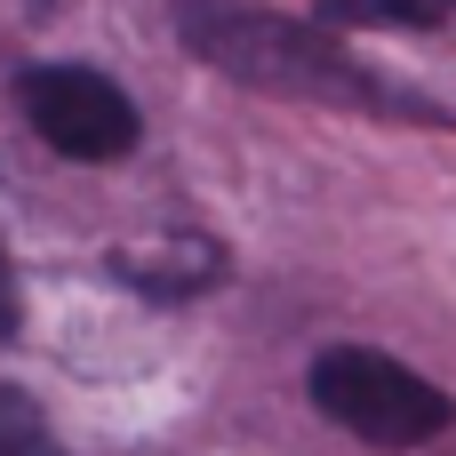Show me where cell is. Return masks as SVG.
Masks as SVG:
<instances>
[{"label": "cell", "mask_w": 456, "mask_h": 456, "mask_svg": "<svg viewBox=\"0 0 456 456\" xmlns=\"http://www.w3.org/2000/svg\"><path fill=\"white\" fill-rule=\"evenodd\" d=\"M104 273L136 297H160V305H184V297H208L224 281V248L216 240H152V248H112Z\"/></svg>", "instance_id": "277c9868"}, {"label": "cell", "mask_w": 456, "mask_h": 456, "mask_svg": "<svg viewBox=\"0 0 456 456\" xmlns=\"http://www.w3.org/2000/svg\"><path fill=\"white\" fill-rule=\"evenodd\" d=\"M16 337V273H8V248H0V345Z\"/></svg>", "instance_id": "52a82bcc"}, {"label": "cell", "mask_w": 456, "mask_h": 456, "mask_svg": "<svg viewBox=\"0 0 456 456\" xmlns=\"http://www.w3.org/2000/svg\"><path fill=\"white\" fill-rule=\"evenodd\" d=\"M16 104H24V120L40 128V144H48V152L88 160V168L128 160V152H136V136H144L136 96H128L112 72H96V64H24Z\"/></svg>", "instance_id": "3957f363"}, {"label": "cell", "mask_w": 456, "mask_h": 456, "mask_svg": "<svg viewBox=\"0 0 456 456\" xmlns=\"http://www.w3.org/2000/svg\"><path fill=\"white\" fill-rule=\"evenodd\" d=\"M0 456H56V433H48L40 401L16 393V385H0Z\"/></svg>", "instance_id": "5b68a950"}, {"label": "cell", "mask_w": 456, "mask_h": 456, "mask_svg": "<svg viewBox=\"0 0 456 456\" xmlns=\"http://www.w3.org/2000/svg\"><path fill=\"white\" fill-rule=\"evenodd\" d=\"M176 40L240 88H273V96H305V104H401L353 64V48L337 32L256 8V0H184Z\"/></svg>", "instance_id": "6da1fadb"}, {"label": "cell", "mask_w": 456, "mask_h": 456, "mask_svg": "<svg viewBox=\"0 0 456 456\" xmlns=\"http://www.w3.org/2000/svg\"><path fill=\"white\" fill-rule=\"evenodd\" d=\"M305 393H313V409H321L337 433H353V441H369V449H425V441H441L456 425L449 393H441L433 377H417L409 361L377 353V345H329V353L313 361Z\"/></svg>", "instance_id": "7a4b0ae2"}, {"label": "cell", "mask_w": 456, "mask_h": 456, "mask_svg": "<svg viewBox=\"0 0 456 456\" xmlns=\"http://www.w3.org/2000/svg\"><path fill=\"white\" fill-rule=\"evenodd\" d=\"M441 8L449 0H321V16H337V24H393V32L441 24Z\"/></svg>", "instance_id": "8992f818"}]
</instances>
